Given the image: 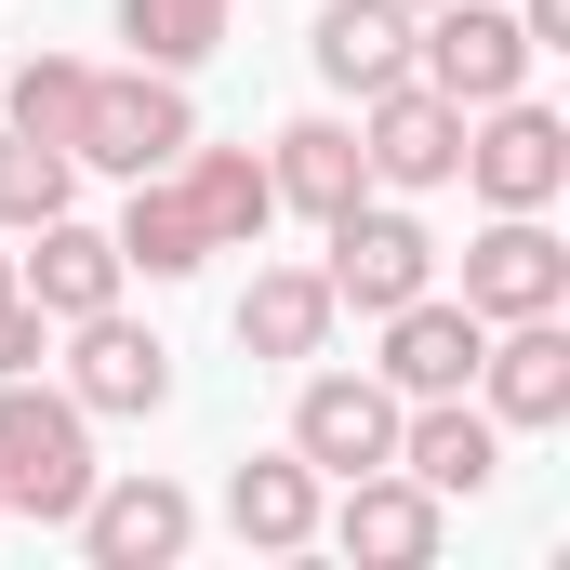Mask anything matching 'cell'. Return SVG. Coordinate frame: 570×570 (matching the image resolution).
Wrapping results in <instances>:
<instances>
[{"instance_id": "cell-1", "label": "cell", "mask_w": 570, "mask_h": 570, "mask_svg": "<svg viewBox=\"0 0 570 570\" xmlns=\"http://www.w3.org/2000/svg\"><path fill=\"white\" fill-rule=\"evenodd\" d=\"M279 226V186L253 146H186L173 173H134V213L107 226L134 279H199L213 253H253Z\"/></svg>"}, {"instance_id": "cell-2", "label": "cell", "mask_w": 570, "mask_h": 570, "mask_svg": "<svg viewBox=\"0 0 570 570\" xmlns=\"http://www.w3.org/2000/svg\"><path fill=\"white\" fill-rule=\"evenodd\" d=\"M94 478H107L94 464V412L67 385H40V372H0V504L40 518V531H67Z\"/></svg>"}, {"instance_id": "cell-3", "label": "cell", "mask_w": 570, "mask_h": 570, "mask_svg": "<svg viewBox=\"0 0 570 570\" xmlns=\"http://www.w3.org/2000/svg\"><path fill=\"white\" fill-rule=\"evenodd\" d=\"M199 146V107H186V67H94V94H80V134H67V159L80 173H173Z\"/></svg>"}, {"instance_id": "cell-4", "label": "cell", "mask_w": 570, "mask_h": 570, "mask_svg": "<svg viewBox=\"0 0 570 570\" xmlns=\"http://www.w3.org/2000/svg\"><path fill=\"white\" fill-rule=\"evenodd\" d=\"M412 80L478 120V107H504V94L531 80V27H518L504 0H438V13H412Z\"/></svg>"}, {"instance_id": "cell-5", "label": "cell", "mask_w": 570, "mask_h": 570, "mask_svg": "<svg viewBox=\"0 0 570 570\" xmlns=\"http://www.w3.org/2000/svg\"><path fill=\"white\" fill-rule=\"evenodd\" d=\"M464 186H478L491 213H558V186H570V120H558V107H531V94L478 107V120H464Z\"/></svg>"}, {"instance_id": "cell-6", "label": "cell", "mask_w": 570, "mask_h": 570, "mask_svg": "<svg viewBox=\"0 0 570 570\" xmlns=\"http://www.w3.org/2000/svg\"><path fill=\"white\" fill-rule=\"evenodd\" d=\"M358 159H372V186H399V199L464 186V107L425 94V80H385V94H358Z\"/></svg>"}, {"instance_id": "cell-7", "label": "cell", "mask_w": 570, "mask_h": 570, "mask_svg": "<svg viewBox=\"0 0 570 570\" xmlns=\"http://www.w3.org/2000/svg\"><path fill=\"white\" fill-rule=\"evenodd\" d=\"M332 305H358V318H385V305H412V292L438 279V239L399 213V199H345L332 213Z\"/></svg>"}, {"instance_id": "cell-8", "label": "cell", "mask_w": 570, "mask_h": 570, "mask_svg": "<svg viewBox=\"0 0 570 570\" xmlns=\"http://www.w3.org/2000/svg\"><path fill=\"white\" fill-rule=\"evenodd\" d=\"M67 399H80L94 425H134V412L173 399V345H159L146 318H120V305L67 318Z\"/></svg>"}, {"instance_id": "cell-9", "label": "cell", "mask_w": 570, "mask_h": 570, "mask_svg": "<svg viewBox=\"0 0 570 570\" xmlns=\"http://www.w3.org/2000/svg\"><path fill=\"white\" fill-rule=\"evenodd\" d=\"M292 451H305L318 478H372V464H399V385H385V372H305Z\"/></svg>"}, {"instance_id": "cell-10", "label": "cell", "mask_w": 570, "mask_h": 570, "mask_svg": "<svg viewBox=\"0 0 570 570\" xmlns=\"http://www.w3.org/2000/svg\"><path fill=\"white\" fill-rule=\"evenodd\" d=\"M464 305H478V318H558L570 305V239L544 213H491V226L464 239Z\"/></svg>"}, {"instance_id": "cell-11", "label": "cell", "mask_w": 570, "mask_h": 570, "mask_svg": "<svg viewBox=\"0 0 570 570\" xmlns=\"http://www.w3.org/2000/svg\"><path fill=\"white\" fill-rule=\"evenodd\" d=\"M67 531H80V558H94V570H173L186 544H199V504H186L173 478H94Z\"/></svg>"}, {"instance_id": "cell-12", "label": "cell", "mask_w": 570, "mask_h": 570, "mask_svg": "<svg viewBox=\"0 0 570 570\" xmlns=\"http://www.w3.org/2000/svg\"><path fill=\"white\" fill-rule=\"evenodd\" d=\"M478 412H491V425H570V305L558 318H491V345H478Z\"/></svg>"}, {"instance_id": "cell-13", "label": "cell", "mask_w": 570, "mask_h": 570, "mask_svg": "<svg viewBox=\"0 0 570 570\" xmlns=\"http://www.w3.org/2000/svg\"><path fill=\"white\" fill-rule=\"evenodd\" d=\"M478 345H491V318H478L464 292L425 279L412 305H385V358H372V372H385L399 399H451V385H478Z\"/></svg>"}, {"instance_id": "cell-14", "label": "cell", "mask_w": 570, "mask_h": 570, "mask_svg": "<svg viewBox=\"0 0 570 570\" xmlns=\"http://www.w3.org/2000/svg\"><path fill=\"white\" fill-rule=\"evenodd\" d=\"M318 531H332L358 570H425L438 558V491L412 478V464H372V478H345V504H332Z\"/></svg>"}, {"instance_id": "cell-15", "label": "cell", "mask_w": 570, "mask_h": 570, "mask_svg": "<svg viewBox=\"0 0 570 570\" xmlns=\"http://www.w3.org/2000/svg\"><path fill=\"white\" fill-rule=\"evenodd\" d=\"M399 464L425 478L438 504H451V491H491V478H504V425H491L464 385H451V399H399Z\"/></svg>"}, {"instance_id": "cell-16", "label": "cell", "mask_w": 570, "mask_h": 570, "mask_svg": "<svg viewBox=\"0 0 570 570\" xmlns=\"http://www.w3.org/2000/svg\"><path fill=\"white\" fill-rule=\"evenodd\" d=\"M27 239H40V253H27L13 279H27V305H40L53 332H67V318H94V305H120V279H134V266H120V239H107V226L53 213V226H27Z\"/></svg>"}, {"instance_id": "cell-17", "label": "cell", "mask_w": 570, "mask_h": 570, "mask_svg": "<svg viewBox=\"0 0 570 570\" xmlns=\"http://www.w3.org/2000/svg\"><path fill=\"white\" fill-rule=\"evenodd\" d=\"M305 53L332 94H385V80H412V0H318Z\"/></svg>"}, {"instance_id": "cell-18", "label": "cell", "mask_w": 570, "mask_h": 570, "mask_svg": "<svg viewBox=\"0 0 570 570\" xmlns=\"http://www.w3.org/2000/svg\"><path fill=\"white\" fill-rule=\"evenodd\" d=\"M266 186H279V213H345V199H372V159H358V120H292L266 146Z\"/></svg>"}, {"instance_id": "cell-19", "label": "cell", "mask_w": 570, "mask_h": 570, "mask_svg": "<svg viewBox=\"0 0 570 570\" xmlns=\"http://www.w3.org/2000/svg\"><path fill=\"white\" fill-rule=\"evenodd\" d=\"M226 531L266 544V558L318 544V464H305V451H253V464L226 478Z\"/></svg>"}, {"instance_id": "cell-20", "label": "cell", "mask_w": 570, "mask_h": 570, "mask_svg": "<svg viewBox=\"0 0 570 570\" xmlns=\"http://www.w3.org/2000/svg\"><path fill=\"white\" fill-rule=\"evenodd\" d=\"M332 318H345V305H332L318 266H253V292H239V345H253V358H318Z\"/></svg>"}, {"instance_id": "cell-21", "label": "cell", "mask_w": 570, "mask_h": 570, "mask_svg": "<svg viewBox=\"0 0 570 570\" xmlns=\"http://www.w3.org/2000/svg\"><path fill=\"white\" fill-rule=\"evenodd\" d=\"M226 27H239V0H120V40H134V67H199Z\"/></svg>"}, {"instance_id": "cell-22", "label": "cell", "mask_w": 570, "mask_h": 570, "mask_svg": "<svg viewBox=\"0 0 570 570\" xmlns=\"http://www.w3.org/2000/svg\"><path fill=\"white\" fill-rule=\"evenodd\" d=\"M80 94H94V67H80V53H27V67L0 80V120H13V134H40V146H67V134H80Z\"/></svg>"}, {"instance_id": "cell-23", "label": "cell", "mask_w": 570, "mask_h": 570, "mask_svg": "<svg viewBox=\"0 0 570 570\" xmlns=\"http://www.w3.org/2000/svg\"><path fill=\"white\" fill-rule=\"evenodd\" d=\"M67 186H80V159H67V146H40V134H13V120H0V226H53V213H67Z\"/></svg>"}, {"instance_id": "cell-24", "label": "cell", "mask_w": 570, "mask_h": 570, "mask_svg": "<svg viewBox=\"0 0 570 570\" xmlns=\"http://www.w3.org/2000/svg\"><path fill=\"white\" fill-rule=\"evenodd\" d=\"M53 358V318L27 305V279H13V253H0V372H40Z\"/></svg>"}, {"instance_id": "cell-25", "label": "cell", "mask_w": 570, "mask_h": 570, "mask_svg": "<svg viewBox=\"0 0 570 570\" xmlns=\"http://www.w3.org/2000/svg\"><path fill=\"white\" fill-rule=\"evenodd\" d=\"M518 27H531V53H570V0H518Z\"/></svg>"}, {"instance_id": "cell-26", "label": "cell", "mask_w": 570, "mask_h": 570, "mask_svg": "<svg viewBox=\"0 0 570 570\" xmlns=\"http://www.w3.org/2000/svg\"><path fill=\"white\" fill-rule=\"evenodd\" d=\"M412 13H438V0H412Z\"/></svg>"}, {"instance_id": "cell-27", "label": "cell", "mask_w": 570, "mask_h": 570, "mask_svg": "<svg viewBox=\"0 0 570 570\" xmlns=\"http://www.w3.org/2000/svg\"><path fill=\"white\" fill-rule=\"evenodd\" d=\"M0 518H13V504H0Z\"/></svg>"}]
</instances>
